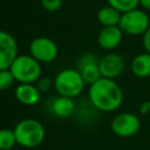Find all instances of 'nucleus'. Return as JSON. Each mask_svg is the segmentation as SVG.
Instances as JSON below:
<instances>
[{
  "label": "nucleus",
  "mask_w": 150,
  "mask_h": 150,
  "mask_svg": "<svg viewBox=\"0 0 150 150\" xmlns=\"http://www.w3.org/2000/svg\"><path fill=\"white\" fill-rule=\"evenodd\" d=\"M89 101L100 111L110 112L117 110L123 102V90L111 79L101 77L89 87Z\"/></svg>",
  "instance_id": "nucleus-1"
},
{
  "label": "nucleus",
  "mask_w": 150,
  "mask_h": 150,
  "mask_svg": "<svg viewBox=\"0 0 150 150\" xmlns=\"http://www.w3.org/2000/svg\"><path fill=\"white\" fill-rule=\"evenodd\" d=\"M16 138V143L23 148H35L45 139L43 125L33 118H26L20 121L13 129Z\"/></svg>",
  "instance_id": "nucleus-2"
},
{
  "label": "nucleus",
  "mask_w": 150,
  "mask_h": 150,
  "mask_svg": "<svg viewBox=\"0 0 150 150\" xmlns=\"http://www.w3.org/2000/svg\"><path fill=\"white\" fill-rule=\"evenodd\" d=\"M15 81L20 83H34L41 76V66L32 55H18L9 67Z\"/></svg>",
  "instance_id": "nucleus-3"
},
{
  "label": "nucleus",
  "mask_w": 150,
  "mask_h": 150,
  "mask_svg": "<svg viewBox=\"0 0 150 150\" xmlns=\"http://www.w3.org/2000/svg\"><path fill=\"white\" fill-rule=\"evenodd\" d=\"M84 81L77 69H63L61 70L55 80H54V87L60 96L66 97H76L79 96L83 88H84Z\"/></svg>",
  "instance_id": "nucleus-4"
},
{
  "label": "nucleus",
  "mask_w": 150,
  "mask_h": 150,
  "mask_svg": "<svg viewBox=\"0 0 150 150\" xmlns=\"http://www.w3.org/2000/svg\"><path fill=\"white\" fill-rule=\"evenodd\" d=\"M118 26L122 29V32L127 35H143L150 27V18L146 11L137 7L135 9L122 13Z\"/></svg>",
  "instance_id": "nucleus-5"
},
{
  "label": "nucleus",
  "mask_w": 150,
  "mask_h": 150,
  "mask_svg": "<svg viewBox=\"0 0 150 150\" xmlns=\"http://www.w3.org/2000/svg\"><path fill=\"white\" fill-rule=\"evenodd\" d=\"M111 131L118 137H131L141 129L139 117L130 111L116 114L110 122Z\"/></svg>",
  "instance_id": "nucleus-6"
},
{
  "label": "nucleus",
  "mask_w": 150,
  "mask_h": 150,
  "mask_svg": "<svg viewBox=\"0 0 150 150\" xmlns=\"http://www.w3.org/2000/svg\"><path fill=\"white\" fill-rule=\"evenodd\" d=\"M29 53L39 62L48 63L57 57L59 48L52 39L46 36H39L32 40L29 45Z\"/></svg>",
  "instance_id": "nucleus-7"
},
{
  "label": "nucleus",
  "mask_w": 150,
  "mask_h": 150,
  "mask_svg": "<svg viewBox=\"0 0 150 150\" xmlns=\"http://www.w3.org/2000/svg\"><path fill=\"white\" fill-rule=\"evenodd\" d=\"M98 67L102 77L115 80L118 76H121L122 73L124 71L125 62L120 54L110 52L103 55L102 57H100Z\"/></svg>",
  "instance_id": "nucleus-8"
},
{
  "label": "nucleus",
  "mask_w": 150,
  "mask_h": 150,
  "mask_svg": "<svg viewBox=\"0 0 150 150\" xmlns=\"http://www.w3.org/2000/svg\"><path fill=\"white\" fill-rule=\"evenodd\" d=\"M18 42L8 32L0 29V70L9 69L18 56Z\"/></svg>",
  "instance_id": "nucleus-9"
},
{
  "label": "nucleus",
  "mask_w": 150,
  "mask_h": 150,
  "mask_svg": "<svg viewBox=\"0 0 150 150\" xmlns=\"http://www.w3.org/2000/svg\"><path fill=\"white\" fill-rule=\"evenodd\" d=\"M98 61L100 59L94 53H86L80 57L77 62V70L80 71L86 83L93 84L102 77L98 67Z\"/></svg>",
  "instance_id": "nucleus-10"
},
{
  "label": "nucleus",
  "mask_w": 150,
  "mask_h": 150,
  "mask_svg": "<svg viewBox=\"0 0 150 150\" xmlns=\"http://www.w3.org/2000/svg\"><path fill=\"white\" fill-rule=\"evenodd\" d=\"M123 35L124 33L122 32L120 26L103 27L97 35V43L102 49L114 50L121 45Z\"/></svg>",
  "instance_id": "nucleus-11"
},
{
  "label": "nucleus",
  "mask_w": 150,
  "mask_h": 150,
  "mask_svg": "<svg viewBox=\"0 0 150 150\" xmlns=\"http://www.w3.org/2000/svg\"><path fill=\"white\" fill-rule=\"evenodd\" d=\"M15 97L25 105H34L40 100V90L32 83H21L15 89Z\"/></svg>",
  "instance_id": "nucleus-12"
},
{
  "label": "nucleus",
  "mask_w": 150,
  "mask_h": 150,
  "mask_svg": "<svg viewBox=\"0 0 150 150\" xmlns=\"http://www.w3.org/2000/svg\"><path fill=\"white\" fill-rule=\"evenodd\" d=\"M131 73L138 79H146L150 76V53L143 52L137 54L130 63Z\"/></svg>",
  "instance_id": "nucleus-13"
},
{
  "label": "nucleus",
  "mask_w": 150,
  "mask_h": 150,
  "mask_svg": "<svg viewBox=\"0 0 150 150\" xmlns=\"http://www.w3.org/2000/svg\"><path fill=\"white\" fill-rule=\"evenodd\" d=\"M74 110H75V103L70 97L59 95V97L52 101V111L59 117L62 118L69 117L74 114Z\"/></svg>",
  "instance_id": "nucleus-14"
},
{
  "label": "nucleus",
  "mask_w": 150,
  "mask_h": 150,
  "mask_svg": "<svg viewBox=\"0 0 150 150\" xmlns=\"http://www.w3.org/2000/svg\"><path fill=\"white\" fill-rule=\"evenodd\" d=\"M121 16L122 13L109 5L100 8V11L97 12V20L103 27L118 26L121 21Z\"/></svg>",
  "instance_id": "nucleus-15"
},
{
  "label": "nucleus",
  "mask_w": 150,
  "mask_h": 150,
  "mask_svg": "<svg viewBox=\"0 0 150 150\" xmlns=\"http://www.w3.org/2000/svg\"><path fill=\"white\" fill-rule=\"evenodd\" d=\"M16 144L14 130L0 129V150H11Z\"/></svg>",
  "instance_id": "nucleus-16"
},
{
  "label": "nucleus",
  "mask_w": 150,
  "mask_h": 150,
  "mask_svg": "<svg viewBox=\"0 0 150 150\" xmlns=\"http://www.w3.org/2000/svg\"><path fill=\"white\" fill-rule=\"evenodd\" d=\"M107 2L121 13H125L139 6V0H107Z\"/></svg>",
  "instance_id": "nucleus-17"
},
{
  "label": "nucleus",
  "mask_w": 150,
  "mask_h": 150,
  "mask_svg": "<svg viewBox=\"0 0 150 150\" xmlns=\"http://www.w3.org/2000/svg\"><path fill=\"white\" fill-rule=\"evenodd\" d=\"M15 79L9 69L0 70V90H6L11 88L14 83Z\"/></svg>",
  "instance_id": "nucleus-18"
},
{
  "label": "nucleus",
  "mask_w": 150,
  "mask_h": 150,
  "mask_svg": "<svg viewBox=\"0 0 150 150\" xmlns=\"http://www.w3.org/2000/svg\"><path fill=\"white\" fill-rule=\"evenodd\" d=\"M42 7L48 12H56L62 6V0H41Z\"/></svg>",
  "instance_id": "nucleus-19"
},
{
  "label": "nucleus",
  "mask_w": 150,
  "mask_h": 150,
  "mask_svg": "<svg viewBox=\"0 0 150 150\" xmlns=\"http://www.w3.org/2000/svg\"><path fill=\"white\" fill-rule=\"evenodd\" d=\"M142 43L144 47V50L150 53V27L148 28V30L142 35Z\"/></svg>",
  "instance_id": "nucleus-20"
},
{
  "label": "nucleus",
  "mask_w": 150,
  "mask_h": 150,
  "mask_svg": "<svg viewBox=\"0 0 150 150\" xmlns=\"http://www.w3.org/2000/svg\"><path fill=\"white\" fill-rule=\"evenodd\" d=\"M139 6L144 11L150 12V0H139Z\"/></svg>",
  "instance_id": "nucleus-21"
},
{
  "label": "nucleus",
  "mask_w": 150,
  "mask_h": 150,
  "mask_svg": "<svg viewBox=\"0 0 150 150\" xmlns=\"http://www.w3.org/2000/svg\"><path fill=\"white\" fill-rule=\"evenodd\" d=\"M150 111V101H146V102H144L143 104H142V107H141V112L142 114H148Z\"/></svg>",
  "instance_id": "nucleus-22"
},
{
  "label": "nucleus",
  "mask_w": 150,
  "mask_h": 150,
  "mask_svg": "<svg viewBox=\"0 0 150 150\" xmlns=\"http://www.w3.org/2000/svg\"><path fill=\"white\" fill-rule=\"evenodd\" d=\"M149 134H150V128H149Z\"/></svg>",
  "instance_id": "nucleus-23"
}]
</instances>
